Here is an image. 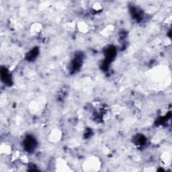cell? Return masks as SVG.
<instances>
[{"instance_id": "1", "label": "cell", "mask_w": 172, "mask_h": 172, "mask_svg": "<svg viewBox=\"0 0 172 172\" xmlns=\"http://www.w3.org/2000/svg\"><path fill=\"white\" fill-rule=\"evenodd\" d=\"M101 161L98 157L91 156L87 158L83 164V169L85 171H98L101 167Z\"/></svg>"}, {"instance_id": "2", "label": "cell", "mask_w": 172, "mask_h": 172, "mask_svg": "<svg viewBox=\"0 0 172 172\" xmlns=\"http://www.w3.org/2000/svg\"><path fill=\"white\" fill-rule=\"evenodd\" d=\"M62 131L59 128L53 129L49 135V140L53 143H57L62 139Z\"/></svg>"}, {"instance_id": "3", "label": "cell", "mask_w": 172, "mask_h": 172, "mask_svg": "<svg viewBox=\"0 0 172 172\" xmlns=\"http://www.w3.org/2000/svg\"><path fill=\"white\" fill-rule=\"evenodd\" d=\"M55 166L58 171H67L71 170V169H70V167L68 166L67 162L62 159H58L56 161Z\"/></svg>"}, {"instance_id": "4", "label": "cell", "mask_w": 172, "mask_h": 172, "mask_svg": "<svg viewBox=\"0 0 172 172\" xmlns=\"http://www.w3.org/2000/svg\"><path fill=\"white\" fill-rule=\"evenodd\" d=\"M42 29V24L38 22H35L31 25L30 26V32L32 35H37L41 32Z\"/></svg>"}, {"instance_id": "5", "label": "cell", "mask_w": 172, "mask_h": 172, "mask_svg": "<svg viewBox=\"0 0 172 172\" xmlns=\"http://www.w3.org/2000/svg\"><path fill=\"white\" fill-rule=\"evenodd\" d=\"M77 28H78V30L82 34L87 33L90 30L89 25L83 21L79 22L78 25H77Z\"/></svg>"}, {"instance_id": "6", "label": "cell", "mask_w": 172, "mask_h": 172, "mask_svg": "<svg viewBox=\"0 0 172 172\" xmlns=\"http://www.w3.org/2000/svg\"><path fill=\"white\" fill-rule=\"evenodd\" d=\"M114 31V26L113 25H109V26L105 27L102 31V35L104 37H108L112 35L113 32Z\"/></svg>"}, {"instance_id": "7", "label": "cell", "mask_w": 172, "mask_h": 172, "mask_svg": "<svg viewBox=\"0 0 172 172\" xmlns=\"http://www.w3.org/2000/svg\"><path fill=\"white\" fill-rule=\"evenodd\" d=\"M0 151H1V153L4 155H9L12 152V148L9 145L2 144L0 147Z\"/></svg>"}, {"instance_id": "8", "label": "cell", "mask_w": 172, "mask_h": 172, "mask_svg": "<svg viewBox=\"0 0 172 172\" xmlns=\"http://www.w3.org/2000/svg\"><path fill=\"white\" fill-rule=\"evenodd\" d=\"M161 162L164 165H167L171 161L170 154L168 152L163 153L162 155H161Z\"/></svg>"}, {"instance_id": "9", "label": "cell", "mask_w": 172, "mask_h": 172, "mask_svg": "<svg viewBox=\"0 0 172 172\" xmlns=\"http://www.w3.org/2000/svg\"><path fill=\"white\" fill-rule=\"evenodd\" d=\"M30 109L33 112H38L40 110L39 104L37 103V102H32L31 105L30 106Z\"/></svg>"}, {"instance_id": "10", "label": "cell", "mask_w": 172, "mask_h": 172, "mask_svg": "<svg viewBox=\"0 0 172 172\" xmlns=\"http://www.w3.org/2000/svg\"><path fill=\"white\" fill-rule=\"evenodd\" d=\"M92 10H94V11H95V12H100V11L102 10V6L100 4H99V3H96V4H94V5L92 6Z\"/></svg>"}, {"instance_id": "11", "label": "cell", "mask_w": 172, "mask_h": 172, "mask_svg": "<svg viewBox=\"0 0 172 172\" xmlns=\"http://www.w3.org/2000/svg\"><path fill=\"white\" fill-rule=\"evenodd\" d=\"M19 159L21 160L22 162L24 163V164H28V158L26 155H20V157Z\"/></svg>"}, {"instance_id": "12", "label": "cell", "mask_w": 172, "mask_h": 172, "mask_svg": "<svg viewBox=\"0 0 172 172\" xmlns=\"http://www.w3.org/2000/svg\"><path fill=\"white\" fill-rule=\"evenodd\" d=\"M75 24L73 23V22H69V23H67L66 24V28L68 29V30H73V29L75 28Z\"/></svg>"}]
</instances>
